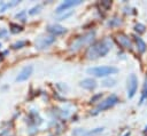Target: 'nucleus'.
<instances>
[{
  "instance_id": "423d86ee",
  "label": "nucleus",
  "mask_w": 147,
  "mask_h": 136,
  "mask_svg": "<svg viewBox=\"0 0 147 136\" xmlns=\"http://www.w3.org/2000/svg\"><path fill=\"white\" fill-rule=\"evenodd\" d=\"M54 41H55V37L54 35L40 37V38H38V40H36V47L38 49H45L48 46H51Z\"/></svg>"
},
{
  "instance_id": "9b49d317",
  "label": "nucleus",
  "mask_w": 147,
  "mask_h": 136,
  "mask_svg": "<svg viewBox=\"0 0 147 136\" xmlns=\"http://www.w3.org/2000/svg\"><path fill=\"white\" fill-rule=\"evenodd\" d=\"M79 86L83 87L84 89H87V90H92L96 87V81L92 78H86V79H83L80 82H79Z\"/></svg>"
},
{
  "instance_id": "cd10ccee",
  "label": "nucleus",
  "mask_w": 147,
  "mask_h": 136,
  "mask_svg": "<svg viewBox=\"0 0 147 136\" xmlns=\"http://www.w3.org/2000/svg\"><path fill=\"white\" fill-rule=\"evenodd\" d=\"M2 57H3V55H2V54H0V62L2 61Z\"/></svg>"
},
{
  "instance_id": "20e7f679",
  "label": "nucleus",
  "mask_w": 147,
  "mask_h": 136,
  "mask_svg": "<svg viewBox=\"0 0 147 136\" xmlns=\"http://www.w3.org/2000/svg\"><path fill=\"white\" fill-rule=\"evenodd\" d=\"M117 103H118V97L115 94H111L110 96H108L103 101H100V103L96 105V107L94 109V112H92V114H96V113H99L101 111L108 110V109L113 107L114 105H116Z\"/></svg>"
},
{
  "instance_id": "a878e982",
  "label": "nucleus",
  "mask_w": 147,
  "mask_h": 136,
  "mask_svg": "<svg viewBox=\"0 0 147 136\" xmlns=\"http://www.w3.org/2000/svg\"><path fill=\"white\" fill-rule=\"evenodd\" d=\"M7 34V30H5V29H2L1 31H0V38H2V37H5Z\"/></svg>"
},
{
  "instance_id": "6ab92c4d",
  "label": "nucleus",
  "mask_w": 147,
  "mask_h": 136,
  "mask_svg": "<svg viewBox=\"0 0 147 136\" xmlns=\"http://www.w3.org/2000/svg\"><path fill=\"white\" fill-rule=\"evenodd\" d=\"M121 23H122V21H121V18H119V17H114V18H111V19L108 22V26L114 27V26L119 25Z\"/></svg>"
},
{
  "instance_id": "7c9ffc66",
  "label": "nucleus",
  "mask_w": 147,
  "mask_h": 136,
  "mask_svg": "<svg viewBox=\"0 0 147 136\" xmlns=\"http://www.w3.org/2000/svg\"><path fill=\"white\" fill-rule=\"evenodd\" d=\"M0 47H1V43H0Z\"/></svg>"
},
{
  "instance_id": "dca6fc26",
  "label": "nucleus",
  "mask_w": 147,
  "mask_h": 136,
  "mask_svg": "<svg viewBox=\"0 0 147 136\" xmlns=\"http://www.w3.org/2000/svg\"><path fill=\"white\" fill-rule=\"evenodd\" d=\"M10 32L11 33H18V32H22L23 31V27L18 24H15V23H10Z\"/></svg>"
},
{
  "instance_id": "f8f14e48",
  "label": "nucleus",
  "mask_w": 147,
  "mask_h": 136,
  "mask_svg": "<svg viewBox=\"0 0 147 136\" xmlns=\"http://www.w3.org/2000/svg\"><path fill=\"white\" fill-rule=\"evenodd\" d=\"M133 39H134V41H136V43H137V48H138L139 53H145V51H146V48H147L145 41H144L139 35H133Z\"/></svg>"
},
{
  "instance_id": "9d476101",
  "label": "nucleus",
  "mask_w": 147,
  "mask_h": 136,
  "mask_svg": "<svg viewBox=\"0 0 147 136\" xmlns=\"http://www.w3.org/2000/svg\"><path fill=\"white\" fill-rule=\"evenodd\" d=\"M47 31H48L52 35H54V37L60 35V34H63V33L67 32V30H65L63 26L59 25V24H51V25H48V26H47Z\"/></svg>"
},
{
  "instance_id": "c756f323",
  "label": "nucleus",
  "mask_w": 147,
  "mask_h": 136,
  "mask_svg": "<svg viewBox=\"0 0 147 136\" xmlns=\"http://www.w3.org/2000/svg\"><path fill=\"white\" fill-rule=\"evenodd\" d=\"M146 130H147V126H146V128H145V131H146Z\"/></svg>"
},
{
  "instance_id": "2eb2a0df",
  "label": "nucleus",
  "mask_w": 147,
  "mask_h": 136,
  "mask_svg": "<svg viewBox=\"0 0 147 136\" xmlns=\"http://www.w3.org/2000/svg\"><path fill=\"white\" fill-rule=\"evenodd\" d=\"M18 3H20V1H13V2L3 3V5L1 6V8H0V13H3V11H6V9H8V8H10V7H14V6L18 5Z\"/></svg>"
},
{
  "instance_id": "f03ea898",
  "label": "nucleus",
  "mask_w": 147,
  "mask_h": 136,
  "mask_svg": "<svg viewBox=\"0 0 147 136\" xmlns=\"http://www.w3.org/2000/svg\"><path fill=\"white\" fill-rule=\"evenodd\" d=\"M95 38V31H88L79 37H77L71 43H70V51H77L80 48L90 45Z\"/></svg>"
},
{
  "instance_id": "aec40b11",
  "label": "nucleus",
  "mask_w": 147,
  "mask_h": 136,
  "mask_svg": "<svg viewBox=\"0 0 147 136\" xmlns=\"http://www.w3.org/2000/svg\"><path fill=\"white\" fill-rule=\"evenodd\" d=\"M145 29H146V26H145L144 24H141V23H138V24L134 25V31L138 32L139 34L144 33V32H145Z\"/></svg>"
},
{
  "instance_id": "7ed1b4c3",
  "label": "nucleus",
  "mask_w": 147,
  "mask_h": 136,
  "mask_svg": "<svg viewBox=\"0 0 147 136\" xmlns=\"http://www.w3.org/2000/svg\"><path fill=\"white\" fill-rule=\"evenodd\" d=\"M117 72H118V70L115 66H95V67L87 69V73L92 74L96 78L107 77V75H110V74H115Z\"/></svg>"
},
{
  "instance_id": "f3484780",
  "label": "nucleus",
  "mask_w": 147,
  "mask_h": 136,
  "mask_svg": "<svg viewBox=\"0 0 147 136\" xmlns=\"http://www.w3.org/2000/svg\"><path fill=\"white\" fill-rule=\"evenodd\" d=\"M101 83H102V86H103V87H114V86L116 85V80H115V79H113V78H109V79L103 80Z\"/></svg>"
},
{
  "instance_id": "6e6552de",
  "label": "nucleus",
  "mask_w": 147,
  "mask_h": 136,
  "mask_svg": "<svg viewBox=\"0 0 147 136\" xmlns=\"http://www.w3.org/2000/svg\"><path fill=\"white\" fill-rule=\"evenodd\" d=\"M116 40L121 47H123L125 49H132V42L126 34H124V33L116 34Z\"/></svg>"
},
{
  "instance_id": "ddd939ff",
  "label": "nucleus",
  "mask_w": 147,
  "mask_h": 136,
  "mask_svg": "<svg viewBox=\"0 0 147 136\" xmlns=\"http://www.w3.org/2000/svg\"><path fill=\"white\" fill-rule=\"evenodd\" d=\"M145 99H147V77L145 78V82H144L142 90H141V98H140L139 104H142L145 102Z\"/></svg>"
},
{
  "instance_id": "412c9836",
  "label": "nucleus",
  "mask_w": 147,
  "mask_h": 136,
  "mask_svg": "<svg viewBox=\"0 0 147 136\" xmlns=\"http://www.w3.org/2000/svg\"><path fill=\"white\" fill-rule=\"evenodd\" d=\"M100 6H101V8H103V10H108L111 6V1H109V0L100 1Z\"/></svg>"
},
{
  "instance_id": "f257e3e1",
  "label": "nucleus",
  "mask_w": 147,
  "mask_h": 136,
  "mask_svg": "<svg viewBox=\"0 0 147 136\" xmlns=\"http://www.w3.org/2000/svg\"><path fill=\"white\" fill-rule=\"evenodd\" d=\"M113 48V40L110 38H105L88 46L86 50V57L88 59H96L99 57H103L108 54V51Z\"/></svg>"
},
{
  "instance_id": "5701e85b",
  "label": "nucleus",
  "mask_w": 147,
  "mask_h": 136,
  "mask_svg": "<svg viewBox=\"0 0 147 136\" xmlns=\"http://www.w3.org/2000/svg\"><path fill=\"white\" fill-rule=\"evenodd\" d=\"M74 14V10H70V11H68V13H65V14H63V15H61V16H59L57 18H56V21H64L65 18H68V17H70L71 15Z\"/></svg>"
},
{
  "instance_id": "bb28decb",
  "label": "nucleus",
  "mask_w": 147,
  "mask_h": 136,
  "mask_svg": "<svg viewBox=\"0 0 147 136\" xmlns=\"http://www.w3.org/2000/svg\"><path fill=\"white\" fill-rule=\"evenodd\" d=\"M23 15H25V10H22L20 14H16V18H21Z\"/></svg>"
},
{
  "instance_id": "0eeeda50",
  "label": "nucleus",
  "mask_w": 147,
  "mask_h": 136,
  "mask_svg": "<svg viewBox=\"0 0 147 136\" xmlns=\"http://www.w3.org/2000/svg\"><path fill=\"white\" fill-rule=\"evenodd\" d=\"M82 2H83L82 0H67V1L62 2V3H60V5L56 7L55 13H56V14H61V13L65 11L67 9H69V8H71V7H75V6L80 5Z\"/></svg>"
},
{
  "instance_id": "a211bd4d",
  "label": "nucleus",
  "mask_w": 147,
  "mask_h": 136,
  "mask_svg": "<svg viewBox=\"0 0 147 136\" xmlns=\"http://www.w3.org/2000/svg\"><path fill=\"white\" fill-rule=\"evenodd\" d=\"M26 43H28V42H26L25 40H20V41H16V42H14V43H13L10 47H11V49H20V48L24 47Z\"/></svg>"
},
{
  "instance_id": "b1692460",
  "label": "nucleus",
  "mask_w": 147,
  "mask_h": 136,
  "mask_svg": "<svg viewBox=\"0 0 147 136\" xmlns=\"http://www.w3.org/2000/svg\"><path fill=\"white\" fill-rule=\"evenodd\" d=\"M84 134H85V129H83V128H77L72 131L74 136H83Z\"/></svg>"
},
{
  "instance_id": "c85d7f7f",
  "label": "nucleus",
  "mask_w": 147,
  "mask_h": 136,
  "mask_svg": "<svg viewBox=\"0 0 147 136\" xmlns=\"http://www.w3.org/2000/svg\"><path fill=\"white\" fill-rule=\"evenodd\" d=\"M129 135H130V131H129V133H126V134H125L124 136H129Z\"/></svg>"
},
{
  "instance_id": "4468645a",
  "label": "nucleus",
  "mask_w": 147,
  "mask_h": 136,
  "mask_svg": "<svg viewBox=\"0 0 147 136\" xmlns=\"http://www.w3.org/2000/svg\"><path fill=\"white\" fill-rule=\"evenodd\" d=\"M103 131V127H98V128H94L90 131H85V134L83 136H96L99 134H101Z\"/></svg>"
},
{
  "instance_id": "393cba45",
  "label": "nucleus",
  "mask_w": 147,
  "mask_h": 136,
  "mask_svg": "<svg viewBox=\"0 0 147 136\" xmlns=\"http://www.w3.org/2000/svg\"><path fill=\"white\" fill-rule=\"evenodd\" d=\"M102 97V93H98V94H95L92 98H91V103H96V102H99V99Z\"/></svg>"
},
{
  "instance_id": "39448f33",
  "label": "nucleus",
  "mask_w": 147,
  "mask_h": 136,
  "mask_svg": "<svg viewBox=\"0 0 147 136\" xmlns=\"http://www.w3.org/2000/svg\"><path fill=\"white\" fill-rule=\"evenodd\" d=\"M137 88H138V78L136 74H130L127 78V97L132 98L136 93H137Z\"/></svg>"
},
{
  "instance_id": "1a4fd4ad",
  "label": "nucleus",
  "mask_w": 147,
  "mask_h": 136,
  "mask_svg": "<svg viewBox=\"0 0 147 136\" xmlns=\"http://www.w3.org/2000/svg\"><path fill=\"white\" fill-rule=\"evenodd\" d=\"M32 71H33V66H32V65H26V66H24V67L20 71V73L17 74L16 81H17V82H22V81L26 80V79L32 74Z\"/></svg>"
},
{
  "instance_id": "4be33fe9",
  "label": "nucleus",
  "mask_w": 147,
  "mask_h": 136,
  "mask_svg": "<svg viewBox=\"0 0 147 136\" xmlns=\"http://www.w3.org/2000/svg\"><path fill=\"white\" fill-rule=\"evenodd\" d=\"M40 9H41V5H37V6L32 7L28 13H29V15H34V14L39 13V11H40Z\"/></svg>"
}]
</instances>
